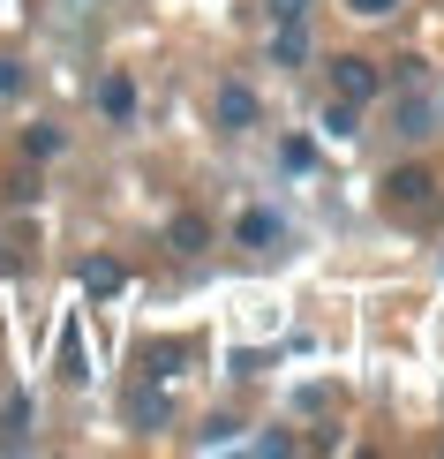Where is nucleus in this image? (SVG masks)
Returning <instances> with one entry per match:
<instances>
[{
  "mask_svg": "<svg viewBox=\"0 0 444 459\" xmlns=\"http://www.w3.org/2000/svg\"><path fill=\"white\" fill-rule=\"evenodd\" d=\"M332 91L346 106H370L384 91V75H377V61H354V53H346V61H332Z\"/></svg>",
  "mask_w": 444,
  "mask_h": 459,
  "instance_id": "nucleus-1",
  "label": "nucleus"
},
{
  "mask_svg": "<svg viewBox=\"0 0 444 459\" xmlns=\"http://www.w3.org/2000/svg\"><path fill=\"white\" fill-rule=\"evenodd\" d=\"M211 113H219L226 136H241V128H257V91H248V83H219V106H211Z\"/></svg>",
  "mask_w": 444,
  "mask_h": 459,
  "instance_id": "nucleus-2",
  "label": "nucleus"
},
{
  "mask_svg": "<svg viewBox=\"0 0 444 459\" xmlns=\"http://www.w3.org/2000/svg\"><path fill=\"white\" fill-rule=\"evenodd\" d=\"M430 174H422V166H399V174H384V204H399V212H422V204H430Z\"/></svg>",
  "mask_w": 444,
  "mask_h": 459,
  "instance_id": "nucleus-3",
  "label": "nucleus"
},
{
  "mask_svg": "<svg viewBox=\"0 0 444 459\" xmlns=\"http://www.w3.org/2000/svg\"><path fill=\"white\" fill-rule=\"evenodd\" d=\"M99 113H106V121H136V83H128V75H106V83H99Z\"/></svg>",
  "mask_w": 444,
  "mask_h": 459,
  "instance_id": "nucleus-4",
  "label": "nucleus"
},
{
  "mask_svg": "<svg viewBox=\"0 0 444 459\" xmlns=\"http://www.w3.org/2000/svg\"><path fill=\"white\" fill-rule=\"evenodd\" d=\"M121 407H128V422H136V429H159V422H166V392H159V385H128Z\"/></svg>",
  "mask_w": 444,
  "mask_h": 459,
  "instance_id": "nucleus-5",
  "label": "nucleus"
},
{
  "mask_svg": "<svg viewBox=\"0 0 444 459\" xmlns=\"http://www.w3.org/2000/svg\"><path fill=\"white\" fill-rule=\"evenodd\" d=\"M121 264H113V256H83V294H121Z\"/></svg>",
  "mask_w": 444,
  "mask_h": 459,
  "instance_id": "nucleus-6",
  "label": "nucleus"
},
{
  "mask_svg": "<svg viewBox=\"0 0 444 459\" xmlns=\"http://www.w3.org/2000/svg\"><path fill=\"white\" fill-rule=\"evenodd\" d=\"M272 61H279V68H301V61H309V38H301V23H279V38H272Z\"/></svg>",
  "mask_w": 444,
  "mask_h": 459,
  "instance_id": "nucleus-7",
  "label": "nucleus"
},
{
  "mask_svg": "<svg viewBox=\"0 0 444 459\" xmlns=\"http://www.w3.org/2000/svg\"><path fill=\"white\" fill-rule=\"evenodd\" d=\"M234 234H241V248H272V241H279V219H272V212H241Z\"/></svg>",
  "mask_w": 444,
  "mask_h": 459,
  "instance_id": "nucleus-8",
  "label": "nucleus"
},
{
  "mask_svg": "<svg viewBox=\"0 0 444 459\" xmlns=\"http://www.w3.org/2000/svg\"><path fill=\"white\" fill-rule=\"evenodd\" d=\"M61 377H68V385H83V339H75V324H68V332H61Z\"/></svg>",
  "mask_w": 444,
  "mask_h": 459,
  "instance_id": "nucleus-9",
  "label": "nucleus"
},
{
  "mask_svg": "<svg viewBox=\"0 0 444 459\" xmlns=\"http://www.w3.org/2000/svg\"><path fill=\"white\" fill-rule=\"evenodd\" d=\"M399 136H430V106H422V99L399 106Z\"/></svg>",
  "mask_w": 444,
  "mask_h": 459,
  "instance_id": "nucleus-10",
  "label": "nucleus"
},
{
  "mask_svg": "<svg viewBox=\"0 0 444 459\" xmlns=\"http://www.w3.org/2000/svg\"><path fill=\"white\" fill-rule=\"evenodd\" d=\"M23 151H30V159H53V151H61V128H30Z\"/></svg>",
  "mask_w": 444,
  "mask_h": 459,
  "instance_id": "nucleus-11",
  "label": "nucleus"
},
{
  "mask_svg": "<svg viewBox=\"0 0 444 459\" xmlns=\"http://www.w3.org/2000/svg\"><path fill=\"white\" fill-rule=\"evenodd\" d=\"M324 128H332V136H354V106H346V99L324 106Z\"/></svg>",
  "mask_w": 444,
  "mask_h": 459,
  "instance_id": "nucleus-12",
  "label": "nucleus"
},
{
  "mask_svg": "<svg viewBox=\"0 0 444 459\" xmlns=\"http://www.w3.org/2000/svg\"><path fill=\"white\" fill-rule=\"evenodd\" d=\"M173 248H204V219H173Z\"/></svg>",
  "mask_w": 444,
  "mask_h": 459,
  "instance_id": "nucleus-13",
  "label": "nucleus"
},
{
  "mask_svg": "<svg viewBox=\"0 0 444 459\" xmlns=\"http://www.w3.org/2000/svg\"><path fill=\"white\" fill-rule=\"evenodd\" d=\"M346 8H354V15H392L399 0H346Z\"/></svg>",
  "mask_w": 444,
  "mask_h": 459,
  "instance_id": "nucleus-14",
  "label": "nucleus"
},
{
  "mask_svg": "<svg viewBox=\"0 0 444 459\" xmlns=\"http://www.w3.org/2000/svg\"><path fill=\"white\" fill-rule=\"evenodd\" d=\"M272 23H301V0H272Z\"/></svg>",
  "mask_w": 444,
  "mask_h": 459,
  "instance_id": "nucleus-15",
  "label": "nucleus"
},
{
  "mask_svg": "<svg viewBox=\"0 0 444 459\" xmlns=\"http://www.w3.org/2000/svg\"><path fill=\"white\" fill-rule=\"evenodd\" d=\"M15 83H23V68H15V61H0V91H15Z\"/></svg>",
  "mask_w": 444,
  "mask_h": 459,
  "instance_id": "nucleus-16",
  "label": "nucleus"
}]
</instances>
